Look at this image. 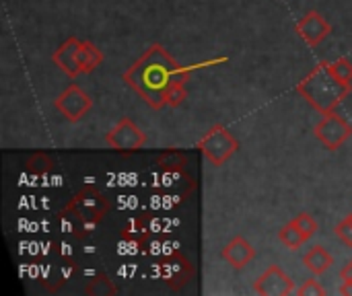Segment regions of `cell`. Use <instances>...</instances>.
I'll use <instances>...</instances> for the list:
<instances>
[{"instance_id": "6da1fadb", "label": "cell", "mask_w": 352, "mask_h": 296, "mask_svg": "<svg viewBox=\"0 0 352 296\" xmlns=\"http://www.w3.org/2000/svg\"><path fill=\"white\" fill-rule=\"evenodd\" d=\"M186 68H182L173 56L159 43L146 47V52L124 72V82L132 89L148 107H165V93L173 78Z\"/></svg>"}, {"instance_id": "7a4b0ae2", "label": "cell", "mask_w": 352, "mask_h": 296, "mask_svg": "<svg viewBox=\"0 0 352 296\" xmlns=\"http://www.w3.org/2000/svg\"><path fill=\"white\" fill-rule=\"evenodd\" d=\"M109 208V200L95 185H85L60 210V220L66 223L70 235H74L78 241H85L95 233L99 223L107 216Z\"/></svg>"}, {"instance_id": "3957f363", "label": "cell", "mask_w": 352, "mask_h": 296, "mask_svg": "<svg viewBox=\"0 0 352 296\" xmlns=\"http://www.w3.org/2000/svg\"><path fill=\"white\" fill-rule=\"evenodd\" d=\"M352 82H342L340 78H336L330 68L328 62H320L299 84H297V93L320 113H334L338 109V105L351 95Z\"/></svg>"}, {"instance_id": "277c9868", "label": "cell", "mask_w": 352, "mask_h": 296, "mask_svg": "<svg viewBox=\"0 0 352 296\" xmlns=\"http://www.w3.org/2000/svg\"><path fill=\"white\" fill-rule=\"evenodd\" d=\"M198 150H202V155L206 157V161L214 167H223L237 150H239V142L237 138L231 134L229 128H225L223 124L212 126L200 140H198Z\"/></svg>"}, {"instance_id": "5b68a950", "label": "cell", "mask_w": 352, "mask_h": 296, "mask_svg": "<svg viewBox=\"0 0 352 296\" xmlns=\"http://www.w3.org/2000/svg\"><path fill=\"white\" fill-rule=\"evenodd\" d=\"M314 134L328 150H338L352 136V124L336 111L326 113L322 122L314 128Z\"/></svg>"}, {"instance_id": "8992f818", "label": "cell", "mask_w": 352, "mask_h": 296, "mask_svg": "<svg viewBox=\"0 0 352 296\" xmlns=\"http://www.w3.org/2000/svg\"><path fill=\"white\" fill-rule=\"evenodd\" d=\"M54 107L70 122V124H76L80 122L93 107V99L78 87V84H70L66 87V91H62L56 101H54Z\"/></svg>"}, {"instance_id": "52a82bcc", "label": "cell", "mask_w": 352, "mask_h": 296, "mask_svg": "<svg viewBox=\"0 0 352 296\" xmlns=\"http://www.w3.org/2000/svg\"><path fill=\"white\" fill-rule=\"evenodd\" d=\"M105 142L113 150H120V152H136L138 148L144 146L146 134L130 117H122L116 124V128L109 130V134L105 136Z\"/></svg>"}, {"instance_id": "ba28073f", "label": "cell", "mask_w": 352, "mask_h": 296, "mask_svg": "<svg viewBox=\"0 0 352 296\" xmlns=\"http://www.w3.org/2000/svg\"><path fill=\"white\" fill-rule=\"evenodd\" d=\"M159 272H161L163 282L173 291L184 288L194 278V268H192L190 260L186 255H182L179 251H173L167 258H163Z\"/></svg>"}, {"instance_id": "9c48e42d", "label": "cell", "mask_w": 352, "mask_h": 296, "mask_svg": "<svg viewBox=\"0 0 352 296\" xmlns=\"http://www.w3.org/2000/svg\"><path fill=\"white\" fill-rule=\"evenodd\" d=\"M254 293L260 296H287L295 293V282L280 266H270L256 282Z\"/></svg>"}, {"instance_id": "30bf717a", "label": "cell", "mask_w": 352, "mask_h": 296, "mask_svg": "<svg viewBox=\"0 0 352 296\" xmlns=\"http://www.w3.org/2000/svg\"><path fill=\"white\" fill-rule=\"evenodd\" d=\"M295 31L301 35V39L307 45L316 47V45H320L332 33V25L324 19V14H320L318 10H311L303 19L297 21Z\"/></svg>"}, {"instance_id": "8fae6325", "label": "cell", "mask_w": 352, "mask_h": 296, "mask_svg": "<svg viewBox=\"0 0 352 296\" xmlns=\"http://www.w3.org/2000/svg\"><path fill=\"white\" fill-rule=\"evenodd\" d=\"M80 43L76 37H68L54 54H52V62L68 76V78H76L80 72V66H78V49H80Z\"/></svg>"}, {"instance_id": "7c38bea8", "label": "cell", "mask_w": 352, "mask_h": 296, "mask_svg": "<svg viewBox=\"0 0 352 296\" xmlns=\"http://www.w3.org/2000/svg\"><path fill=\"white\" fill-rule=\"evenodd\" d=\"M221 258H223L231 268L241 270V268H245L248 264L254 262L256 249H254V245H252L248 239H243V237H233V239L223 247Z\"/></svg>"}, {"instance_id": "4fadbf2b", "label": "cell", "mask_w": 352, "mask_h": 296, "mask_svg": "<svg viewBox=\"0 0 352 296\" xmlns=\"http://www.w3.org/2000/svg\"><path fill=\"white\" fill-rule=\"evenodd\" d=\"M148 241H151V227H148L146 218L136 216V218L128 220V225L122 231V243H126L128 247H134V249H144Z\"/></svg>"}, {"instance_id": "5bb4252c", "label": "cell", "mask_w": 352, "mask_h": 296, "mask_svg": "<svg viewBox=\"0 0 352 296\" xmlns=\"http://www.w3.org/2000/svg\"><path fill=\"white\" fill-rule=\"evenodd\" d=\"M303 266H305V270L311 272L314 276H322V274H326V272L334 266V258L328 253L326 247L316 245V247H311V249L303 255Z\"/></svg>"}, {"instance_id": "9a60e30c", "label": "cell", "mask_w": 352, "mask_h": 296, "mask_svg": "<svg viewBox=\"0 0 352 296\" xmlns=\"http://www.w3.org/2000/svg\"><path fill=\"white\" fill-rule=\"evenodd\" d=\"M103 64V54L99 52V47L91 41H82L80 49H78V66L82 74H91L95 68H99Z\"/></svg>"}, {"instance_id": "2e32d148", "label": "cell", "mask_w": 352, "mask_h": 296, "mask_svg": "<svg viewBox=\"0 0 352 296\" xmlns=\"http://www.w3.org/2000/svg\"><path fill=\"white\" fill-rule=\"evenodd\" d=\"M188 78H190V70L186 68V70H182V72L173 78V82L169 84V89H167V93H165V103H167L169 107H179V105L188 99V91H186Z\"/></svg>"}, {"instance_id": "e0dca14e", "label": "cell", "mask_w": 352, "mask_h": 296, "mask_svg": "<svg viewBox=\"0 0 352 296\" xmlns=\"http://www.w3.org/2000/svg\"><path fill=\"white\" fill-rule=\"evenodd\" d=\"M85 295L89 296H113L118 295V286L111 282V278H107L105 274H95L87 286H85Z\"/></svg>"}, {"instance_id": "ac0fdd59", "label": "cell", "mask_w": 352, "mask_h": 296, "mask_svg": "<svg viewBox=\"0 0 352 296\" xmlns=\"http://www.w3.org/2000/svg\"><path fill=\"white\" fill-rule=\"evenodd\" d=\"M25 169H27V173L41 177V175H47V173L54 169V161H52L45 152H35V155H31V157L27 159Z\"/></svg>"}, {"instance_id": "d6986e66", "label": "cell", "mask_w": 352, "mask_h": 296, "mask_svg": "<svg viewBox=\"0 0 352 296\" xmlns=\"http://www.w3.org/2000/svg\"><path fill=\"white\" fill-rule=\"evenodd\" d=\"M278 241H280L287 249H299V247L305 243L303 235L299 233V229H297L293 223H287V225L278 231Z\"/></svg>"}, {"instance_id": "ffe728a7", "label": "cell", "mask_w": 352, "mask_h": 296, "mask_svg": "<svg viewBox=\"0 0 352 296\" xmlns=\"http://www.w3.org/2000/svg\"><path fill=\"white\" fill-rule=\"evenodd\" d=\"M186 163H188V159L182 155V152H177V150H167V152H163L159 159H157V167H161V169H165V171H182L184 167H186Z\"/></svg>"}, {"instance_id": "44dd1931", "label": "cell", "mask_w": 352, "mask_h": 296, "mask_svg": "<svg viewBox=\"0 0 352 296\" xmlns=\"http://www.w3.org/2000/svg\"><path fill=\"white\" fill-rule=\"evenodd\" d=\"M291 223L299 229V233L303 235L305 241H309V239L318 233V220H316L311 214H307V212H301V214L295 216Z\"/></svg>"}, {"instance_id": "7402d4cb", "label": "cell", "mask_w": 352, "mask_h": 296, "mask_svg": "<svg viewBox=\"0 0 352 296\" xmlns=\"http://www.w3.org/2000/svg\"><path fill=\"white\" fill-rule=\"evenodd\" d=\"M328 68H330V72L336 76V78H340L342 82H352V62L351 60H346V58H338L336 62H328Z\"/></svg>"}, {"instance_id": "603a6c76", "label": "cell", "mask_w": 352, "mask_h": 296, "mask_svg": "<svg viewBox=\"0 0 352 296\" xmlns=\"http://www.w3.org/2000/svg\"><path fill=\"white\" fill-rule=\"evenodd\" d=\"M336 237L346 245V247H352V214H349L346 218H342L338 225H336Z\"/></svg>"}, {"instance_id": "cb8c5ba5", "label": "cell", "mask_w": 352, "mask_h": 296, "mask_svg": "<svg viewBox=\"0 0 352 296\" xmlns=\"http://www.w3.org/2000/svg\"><path fill=\"white\" fill-rule=\"evenodd\" d=\"M297 295L299 296H324L326 295V291H324V286H322L318 280H307V282H303V286H299V288H297Z\"/></svg>"}, {"instance_id": "d4e9b609", "label": "cell", "mask_w": 352, "mask_h": 296, "mask_svg": "<svg viewBox=\"0 0 352 296\" xmlns=\"http://www.w3.org/2000/svg\"><path fill=\"white\" fill-rule=\"evenodd\" d=\"M340 278H342V282H349V280H352V260L340 270Z\"/></svg>"}]
</instances>
